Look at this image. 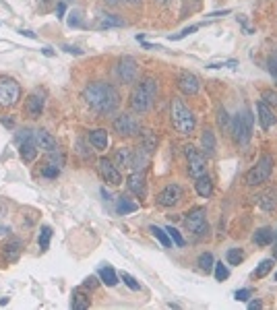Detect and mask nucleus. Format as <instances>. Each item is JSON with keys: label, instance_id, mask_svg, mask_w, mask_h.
I'll return each mask as SVG.
<instances>
[{"label": "nucleus", "instance_id": "nucleus-52", "mask_svg": "<svg viewBox=\"0 0 277 310\" xmlns=\"http://www.w3.org/2000/svg\"><path fill=\"white\" fill-rule=\"evenodd\" d=\"M104 3H106L108 7H116L118 3H120V0H104Z\"/></svg>", "mask_w": 277, "mask_h": 310}, {"label": "nucleus", "instance_id": "nucleus-38", "mask_svg": "<svg viewBox=\"0 0 277 310\" xmlns=\"http://www.w3.org/2000/svg\"><path fill=\"white\" fill-rule=\"evenodd\" d=\"M166 231H168V236L172 238V242H174L176 246H184V238L180 236V231H178L176 227H172V225H168V227H166Z\"/></svg>", "mask_w": 277, "mask_h": 310}, {"label": "nucleus", "instance_id": "nucleus-4", "mask_svg": "<svg viewBox=\"0 0 277 310\" xmlns=\"http://www.w3.org/2000/svg\"><path fill=\"white\" fill-rule=\"evenodd\" d=\"M230 130L234 134V141L238 145H248V141L252 137V114L248 110H242L240 114H236Z\"/></svg>", "mask_w": 277, "mask_h": 310}, {"label": "nucleus", "instance_id": "nucleus-39", "mask_svg": "<svg viewBox=\"0 0 277 310\" xmlns=\"http://www.w3.org/2000/svg\"><path fill=\"white\" fill-rule=\"evenodd\" d=\"M267 70L271 72V76L277 81V50L267 58Z\"/></svg>", "mask_w": 277, "mask_h": 310}, {"label": "nucleus", "instance_id": "nucleus-42", "mask_svg": "<svg viewBox=\"0 0 277 310\" xmlns=\"http://www.w3.org/2000/svg\"><path fill=\"white\" fill-rule=\"evenodd\" d=\"M42 174L46 178H56L58 174H60V168H56V166H50V164H46L44 166V170H42Z\"/></svg>", "mask_w": 277, "mask_h": 310}, {"label": "nucleus", "instance_id": "nucleus-40", "mask_svg": "<svg viewBox=\"0 0 277 310\" xmlns=\"http://www.w3.org/2000/svg\"><path fill=\"white\" fill-rule=\"evenodd\" d=\"M196 29H201V25H190V27H186V29H182L180 33H176V35H170V40H172V42H176V40H182V37H186V35H190V33H194Z\"/></svg>", "mask_w": 277, "mask_h": 310}, {"label": "nucleus", "instance_id": "nucleus-5", "mask_svg": "<svg viewBox=\"0 0 277 310\" xmlns=\"http://www.w3.org/2000/svg\"><path fill=\"white\" fill-rule=\"evenodd\" d=\"M21 100V85L11 76H0V106L13 108Z\"/></svg>", "mask_w": 277, "mask_h": 310}, {"label": "nucleus", "instance_id": "nucleus-29", "mask_svg": "<svg viewBox=\"0 0 277 310\" xmlns=\"http://www.w3.org/2000/svg\"><path fill=\"white\" fill-rule=\"evenodd\" d=\"M138 209V203H134V201H130L128 197H118V205H116V211L120 213V215H126V213H132V211H136Z\"/></svg>", "mask_w": 277, "mask_h": 310}, {"label": "nucleus", "instance_id": "nucleus-35", "mask_svg": "<svg viewBox=\"0 0 277 310\" xmlns=\"http://www.w3.org/2000/svg\"><path fill=\"white\" fill-rule=\"evenodd\" d=\"M226 257H228V263L230 265H240L244 261V253H242L240 248H230Z\"/></svg>", "mask_w": 277, "mask_h": 310}, {"label": "nucleus", "instance_id": "nucleus-14", "mask_svg": "<svg viewBox=\"0 0 277 310\" xmlns=\"http://www.w3.org/2000/svg\"><path fill=\"white\" fill-rule=\"evenodd\" d=\"M44 106H46V93L44 91H33L25 102V112L31 116V118H37V116L44 112Z\"/></svg>", "mask_w": 277, "mask_h": 310}, {"label": "nucleus", "instance_id": "nucleus-51", "mask_svg": "<svg viewBox=\"0 0 277 310\" xmlns=\"http://www.w3.org/2000/svg\"><path fill=\"white\" fill-rule=\"evenodd\" d=\"M248 308H263V304H261L259 300H252V302L248 304Z\"/></svg>", "mask_w": 277, "mask_h": 310}, {"label": "nucleus", "instance_id": "nucleus-32", "mask_svg": "<svg viewBox=\"0 0 277 310\" xmlns=\"http://www.w3.org/2000/svg\"><path fill=\"white\" fill-rule=\"evenodd\" d=\"M50 238H52V227L50 225H44L42 229H39V236H37V244L42 250H48L50 246Z\"/></svg>", "mask_w": 277, "mask_h": 310}, {"label": "nucleus", "instance_id": "nucleus-49", "mask_svg": "<svg viewBox=\"0 0 277 310\" xmlns=\"http://www.w3.org/2000/svg\"><path fill=\"white\" fill-rule=\"evenodd\" d=\"M64 52H68V54H83V50H79L75 46H64Z\"/></svg>", "mask_w": 277, "mask_h": 310}, {"label": "nucleus", "instance_id": "nucleus-36", "mask_svg": "<svg viewBox=\"0 0 277 310\" xmlns=\"http://www.w3.org/2000/svg\"><path fill=\"white\" fill-rule=\"evenodd\" d=\"M271 267H273V261L271 259H265V261H261V265L256 267V271H254V277L256 279H261V277H265L269 271H271Z\"/></svg>", "mask_w": 277, "mask_h": 310}, {"label": "nucleus", "instance_id": "nucleus-18", "mask_svg": "<svg viewBox=\"0 0 277 310\" xmlns=\"http://www.w3.org/2000/svg\"><path fill=\"white\" fill-rule=\"evenodd\" d=\"M256 112H259V120H261V126L265 130H269L271 126H275L277 116H275V112H273V108L269 104L259 102V104H256Z\"/></svg>", "mask_w": 277, "mask_h": 310}, {"label": "nucleus", "instance_id": "nucleus-44", "mask_svg": "<svg viewBox=\"0 0 277 310\" xmlns=\"http://www.w3.org/2000/svg\"><path fill=\"white\" fill-rule=\"evenodd\" d=\"M263 102L269 106H277V93L275 91H265L263 93Z\"/></svg>", "mask_w": 277, "mask_h": 310}, {"label": "nucleus", "instance_id": "nucleus-25", "mask_svg": "<svg viewBox=\"0 0 277 310\" xmlns=\"http://www.w3.org/2000/svg\"><path fill=\"white\" fill-rule=\"evenodd\" d=\"M108 132L104 130V128H97V130H91L89 132V143L95 147V149H100V151H104L106 147H108Z\"/></svg>", "mask_w": 277, "mask_h": 310}, {"label": "nucleus", "instance_id": "nucleus-10", "mask_svg": "<svg viewBox=\"0 0 277 310\" xmlns=\"http://www.w3.org/2000/svg\"><path fill=\"white\" fill-rule=\"evenodd\" d=\"M186 158H188V174L192 178H199L207 172V162L201 151H196L192 145L186 147Z\"/></svg>", "mask_w": 277, "mask_h": 310}, {"label": "nucleus", "instance_id": "nucleus-28", "mask_svg": "<svg viewBox=\"0 0 277 310\" xmlns=\"http://www.w3.org/2000/svg\"><path fill=\"white\" fill-rule=\"evenodd\" d=\"M97 275H100V279H102V283H106L108 287H114L116 283H118V275H116V271L110 267V265H106V267H102L100 271H97Z\"/></svg>", "mask_w": 277, "mask_h": 310}, {"label": "nucleus", "instance_id": "nucleus-57", "mask_svg": "<svg viewBox=\"0 0 277 310\" xmlns=\"http://www.w3.org/2000/svg\"><path fill=\"white\" fill-rule=\"evenodd\" d=\"M128 3H141V0H128Z\"/></svg>", "mask_w": 277, "mask_h": 310}, {"label": "nucleus", "instance_id": "nucleus-55", "mask_svg": "<svg viewBox=\"0 0 277 310\" xmlns=\"http://www.w3.org/2000/svg\"><path fill=\"white\" fill-rule=\"evenodd\" d=\"M5 234H9V227H0V236H5Z\"/></svg>", "mask_w": 277, "mask_h": 310}, {"label": "nucleus", "instance_id": "nucleus-27", "mask_svg": "<svg viewBox=\"0 0 277 310\" xmlns=\"http://www.w3.org/2000/svg\"><path fill=\"white\" fill-rule=\"evenodd\" d=\"M256 201H259V205L265 211H275L277 209V192L275 190H267V192H263V195L256 197Z\"/></svg>", "mask_w": 277, "mask_h": 310}, {"label": "nucleus", "instance_id": "nucleus-43", "mask_svg": "<svg viewBox=\"0 0 277 310\" xmlns=\"http://www.w3.org/2000/svg\"><path fill=\"white\" fill-rule=\"evenodd\" d=\"M217 122H220V126H224V128H232V126H230V118H228V114H226L224 108L217 112Z\"/></svg>", "mask_w": 277, "mask_h": 310}, {"label": "nucleus", "instance_id": "nucleus-48", "mask_svg": "<svg viewBox=\"0 0 277 310\" xmlns=\"http://www.w3.org/2000/svg\"><path fill=\"white\" fill-rule=\"evenodd\" d=\"M97 285V279L95 277H87L85 281H83V287H95Z\"/></svg>", "mask_w": 277, "mask_h": 310}, {"label": "nucleus", "instance_id": "nucleus-22", "mask_svg": "<svg viewBox=\"0 0 277 310\" xmlns=\"http://www.w3.org/2000/svg\"><path fill=\"white\" fill-rule=\"evenodd\" d=\"M71 308H75V310H85V308H89V298L83 292V287L73 289V294H71Z\"/></svg>", "mask_w": 277, "mask_h": 310}, {"label": "nucleus", "instance_id": "nucleus-2", "mask_svg": "<svg viewBox=\"0 0 277 310\" xmlns=\"http://www.w3.org/2000/svg\"><path fill=\"white\" fill-rule=\"evenodd\" d=\"M155 98H157V81L151 79V76H147V79H143L141 83L132 89V93H130V108L134 112H147V110H151Z\"/></svg>", "mask_w": 277, "mask_h": 310}, {"label": "nucleus", "instance_id": "nucleus-50", "mask_svg": "<svg viewBox=\"0 0 277 310\" xmlns=\"http://www.w3.org/2000/svg\"><path fill=\"white\" fill-rule=\"evenodd\" d=\"M64 11H66V5L64 3H58V19L64 17Z\"/></svg>", "mask_w": 277, "mask_h": 310}, {"label": "nucleus", "instance_id": "nucleus-37", "mask_svg": "<svg viewBox=\"0 0 277 310\" xmlns=\"http://www.w3.org/2000/svg\"><path fill=\"white\" fill-rule=\"evenodd\" d=\"M230 277V269L224 263H215V279L217 281H226Z\"/></svg>", "mask_w": 277, "mask_h": 310}, {"label": "nucleus", "instance_id": "nucleus-58", "mask_svg": "<svg viewBox=\"0 0 277 310\" xmlns=\"http://www.w3.org/2000/svg\"><path fill=\"white\" fill-rule=\"evenodd\" d=\"M62 3H71V0H62Z\"/></svg>", "mask_w": 277, "mask_h": 310}, {"label": "nucleus", "instance_id": "nucleus-12", "mask_svg": "<svg viewBox=\"0 0 277 310\" xmlns=\"http://www.w3.org/2000/svg\"><path fill=\"white\" fill-rule=\"evenodd\" d=\"M182 199V188L178 186V184H168L160 195H157V205H162V207H174L178 205Z\"/></svg>", "mask_w": 277, "mask_h": 310}, {"label": "nucleus", "instance_id": "nucleus-13", "mask_svg": "<svg viewBox=\"0 0 277 310\" xmlns=\"http://www.w3.org/2000/svg\"><path fill=\"white\" fill-rule=\"evenodd\" d=\"M178 89L184 95H196L201 91V79L192 72H182L180 79H178Z\"/></svg>", "mask_w": 277, "mask_h": 310}, {"label": "nucleus", "instance_id": "nucleus-17", "mask_svg": "<svg viewBox=\"0 0 277 310\" xmlns=\"http://www.w3.org/2000/svg\"><path fill=\"white\" fill-rule=\"evenodd\" d=\"M21 250H23V242L21 240H17V238L7 240L3 244V257L7 259V263H17L19 257H21Z\"/></svg>", "mask_w": 277, "mask_h": 310}, {"label": "nucleus", "instance_id": "nucleus-3", "mask_svg": "<svg viewBox=\"0 0 277 310\" xmlns=\"http://www.w3.org/2000/svg\"><path fill=\"white\" fill-rule=\"evenodd\" d=\"M170 116H172V124L180 134H190L194 130V114L188 110V106L180 98H172L170 104Z\"/></svg>", "mask_w": 277, "mask_h": 310}, {"label": "nucleus", "instance_id": "nucleus-26", "mask_svg": "<svg viewBox=\"0 0 277 310\" xmlns=\"http://www.w3.org/2000/svg\"><path fill=\"white\" fill-rule=\"evenodd\" d=\"M130 160H132V153L126 149V147H120V149H116L114 153V166L118 170H124V168H130Z\"/></svg>", "mask_w": 277, "mask_h": 310}, {"label": "nucleus", "instance_id": "nucleus-23", "mask_svg": "<svg viewBox=\"0 0 277 310\" xmlns=\"http://www.w3.org/2000/svg\"><path fill=\"white\" fill-rule=\"evenodd\" d=\"M194 188H196V192H199V197H203V199L213 195V182H211V178L207 176V174H203V176L196 178Z\"/></svg>", "mask_w": 277, "mask_h": 310}, {"label": "nucleus", "instance_id": "nucleus-8", "mask_svg": "<svg viewBox=\"0 0 277 310\" xmlns=\"http://www.w3.org/2000/svg\"><path fill=\"white\" fill-rule=\"evenodd\" d=\"M116 76L120 79L122 83L130 85L136 83V76H138V64L132 56H122L120 60L116 64Z\"/></svg>", "mask_w": 277, "mask_h": 310}, {"label": "nucleus", "instance_id": "nucleus-41", "mask_svg": "<svg viewBox=\"0 0 277 310\" xmlns=\"http://www.w3.org/2000/svg\"><path fill=\"white\" fill-rule=\"evenodd\" d=\"M120 277H122V281L130 287V289H134V292H136V289H138V283H136V279L130 275V273H126V271H122V273H120Z\"/></svg>", "mask_w": 277, "mask_h": 310}, {"label": "nucleus", "instance_id": "nucleus-6", "mask_svg": "<svg viewBox=\"0 0 277 310\" xmlns=\"http://www.w3.org/2000/svg\"><path fill=\"white\" fill-rule=\"evenodd\" d=\"M271 172H273V158L271 155H263L248 174H246V184L248 186H256V184H263L271 178Z\"/></svg>", "mask_w": 277, "mask_h": 310}, {"label": "nucleus", "instance_id": "nucleus-15", "mask_svg": "<svg viewBox=\"0 0 277 310\" xmlns=\"http://www.w3.org/2000/svg\"><path fill=\"white\" fill-rule=\"evenodd\" d=\"M126 184H128V190L132 192V195H136L138 199H143L147 195L145 172H132L130 176H128V180H126Z\"/></svg>", "mask_w": 277, "mask_h": 310}, {"label": "nucleus", "instance_id": "nucleus-54", "mask_svg": "<svg viewBox=\"0 0 277 310\" xmlns=\"http://www.w3.org/2000/svg\"><path fill=\"white\" fill-rule=\"evenodd\" d=\"M23 35H27V37H31V40H33V37H35V33H31V31H21Z\"/></svg>", "mask_w": 277, "mask_h": 310}, {"label": "nucleus", "instance_id": "nucleus-30", "mask_svg": "<svg viewBox=\"0 0 277 310\" xmlns=\"http://www.w3.org/2000/svg\"><path fill=\"white\" fill-rule=\"evenodd\" d=\"M201 145H203V151L207 155H213L215 153V134L211 130H203V134H201Z\"/></svg>", "mask_w": 277, "mask_h": 310}, {"label": "nucleus", "instance_id": "nucleus-16", "mask_svg": "<svg viewBox=\"0 0 277 310\" xmlns=\"http://www.w3.org/2000/svg\"><path fill=\"white\" fill-rule=\"evenodd\" d=\"M33 143L37 149H44V151H58V145H56V139L52 137V134L44 128H37L33 130Z\"/></svg>", "mask_w": 277, "mask_h": 310}, {"label": "nucleus", "instance_id": "nucleus-11", "mask_svg": "<svg viewBox=\"0 0 277 310\" xmlns=\"http://www.w3.org/2000/svg\"><path fill=\"white\" fill-rule=\"evenodd\" d=\"M114 130L118 134H122V137H132V134H136L138 130H141V124H138V120L134 118V116L122 114L114 120Z\"/></svg>", "mask_w": 277, "mask_h": 310}, {"label": "nucleus", "instance_id": "nucleus-47", "mask_svg": "<svg viewBox=\"0 0 277 310\" xmlns=\"http://www.w3.org/2000/svg\"><path fill=\"white\" fill-rule=\"evenodd\" d=\"M248 298H250V289H238V292H236V300L246 302Z\"/></svg>", "mask_w": 277, "mask_h": 310}, {"label": "nucleus", "instance_id": "nucleus-56", "mask_svg": "<svg viewBox=\"0 0 277 310\" xmlns=\"http://www.w3.org/2000/svg\"><path fill=\"white\" fill-rule=\"evenodd\" d=\"M157 3H160V5H170L172 0H157Z\"/></svg>", "mask_w": 277, "mask_h": 310}, {"label": "nucleus", "instance_id": "nucleus-31", "mask_svg": "<svg viewBox=\"0 0 277 310\" xmlns=\"http://www.w3.org/2000/svg\"><path fill=\"white\" fill-rule=\"evenodd\" d=\"M149 231H151V234H153L157 240H160V242H162L166 248H172V238L168 236V231H166V229L157 227V225H151V227H149Z\"/></svg>", "mask_w": 277, "mask_h": 310}, {"label": "nucleus", "instance_id": "nucleus-33", "mask_svg": "<svg viewBox=\"0 0 277 310\" xmlns=\"http://www.w3.org/2000/svg\"><path fill=\"white\" fill-rule=\"evenodd\" d=\"M155 145H157V137H155V134H153L151 130H145V132H143V141H141V147H143L145 151L153 153Z\"/></svg>", "mask_w": 277, "mask_h": 310}, {"label": "nucleus", "instance_id": "nucleus-19", "mask_svg": "<svg viewBox=\"0 0 277 310\" xmlns=\"http://www.w3.org/2000/svg\"><path fill=\"white\" fill-rule=\"evenodd\" d=\"M149 151H145L143 147H136L132 153V160H130V168H134V172H143L149 166Z\"/></svg>", "mask_w": 277, "mask_h": 310}, {"label": "nucleus", "instance_id": "nucleus-21", "mask_svg": "<svg viewBox=\"0 0 277 310\" xmlns=\"http://www.w3.org/2000/svg\"><path fill=\"white\" fill-rule=\"evenodd\" d=\"M252 242L256 246H269L275 242V231L271 227H261V229H256L254 231V236H252Z\"/></svg>", "mask_w": 277, "mask_h": 310}, {"label": "nucleus", "instance_id": "nucleus-34", "mask_svg": "<svg viewBox=\"0 0 277 310\" xmlns=\"http://www.w3.org/2000/svg\"><path fill=\"white\" fill-rule=\"evenodd\" d=\"M196 263H199V269L205 271V273H209V271L215 267V261H213V255L211 253H203Z\"/></svg>", "mask_w": 277, "mask_h": 310}, {"label": "nucleus", "instance_id": "nucleus-46", "mask_svg": "<svg viewBox=\"0 0 277 310\" xmlns=\"http://www.w3.org/2000/svg\"><path fill=\"white\" fill-rule=\"evenodd\" d=\"M222 66H230V68H236V66H238V62L228 60V62H211V64H207V68H222Z\"/></svg>", "mask_w": 277, "mask_h": 310}, {"label": "nucleus", "instance_id": "nucleus-24", "mask_svg": "<svg viewBox=\"0 0 277 310\" xmlns=\"http://www.w3.org/2000/svg\"><path fill=\"white\" fill-rule=\"evenodd\" d=\"M19 153H21V160L23 162H33L35 155H37V147L33 143V139H27V141H21L19 143Z\"/></svg>", "mask_w": 277, "mask_h": 310}, {"label": "nucleus", "instance_id": "nucleus-59", "mask_svg": "<svg viewBox=\"0 0 277 310\" xmlns=\"http://www.w3.org/2000/svg\"><path fill=\"white\" fill-rule=\"evenodd\" d=\"M44 3H50V0H44Z\"/></svg>", "mask_w": 277, "mask_h": 310}, {"label": "nucleus", "instance_id": "nucleus-1", "mask_svg": "<svg viewBox=\"0 0 277 310\" xmlns=\"http://www.w3.org/2000/svg\"><path fill=\"white\" fill-rule=\"evenodd\" d=\"M83 100L97 114H112L118 108V104H120V95H118L114 85L95 81L83 89Z\"/></svg>", "mask_w": 277, "mask_h": 310}, {"label": "nucleus", "instance_id": "nucleus-53", "mask_svg": "<svg viewBox=\"0 0 277 310\" xmlns=\"http://www.w3.org/2000/svg\"><path fill=\"white\" fill-rule=\"evenodd\" d=\"M3 124L11 128V126H13V118H3Z\"/></svg>", "mask_w": 277, "mask_h": 310}, {"label": "nucleus", "instance_id": "nucleus-20", "mask_svg": "<svg viewBox=\"0 0 277 310\" xmlns=\"http://www.w3.org/2000/svg\"><path fill=\"white\" fill-rule=\"evenodd\" d=\"M124 21L120 17L116 15H110V13H100V17H97V29H110V27H122Z\"/></svg>", "mask_w": 277, "mask_h": 310}, {"label": "nucleus", "instance_id": "nucleus-9", "mask_svg": "<svg viewBox=\"0 0 277 310\" xmlns=\"http://www.w3.org/2000/svg\"><path fill=\"white\" fill-rule=\"evenodd\" d=\"M97 172H100V176L106 184H112V186H118L122 182V176H120V170L114 166V162H110L108 158H100L97 160Z\"/></svg>", "mask_w": 277, "mask_h": 310}, {"label": "nucleus", "instance_id": "nucleus-45", "mask_svg": "<svg viewBox=\"0 0 277 310\" xmlns=\"http://www.w3.org/2000/svg\"><path fill=\"white\" fill-rule=\"evenodd\" d=\"M68 17H71L68 19V25L71 27H79V25H81V13H79V11H73Z\"/></svg>", "mask_w": 277, "mask_h": 310}, {"label": "nucleus", "instance_id": "nucleus-7", "mask_svg": "<svg viewBox=\"0 0 277 310\" xmlns=\"http://www.w3.org/2000/svg\"><path fill=\"white\" fill-rule=\"evenodd\" d=\"M184 223L188 227V231H192L194 236H207L209 231V225H207V219H205V209L203 207H194L190 213H186L184 217Z\"/></svg>", "mask_w": 277, "mask_h": 310}]
</instances>
